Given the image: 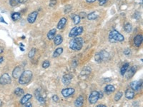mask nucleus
<instances>
[{
	"label": "nucleus",
	"instance_id": "obj_17",
	"mask_svg": "<svg viewBox=\"0 0 143 107\" xmlns=\"http://www.w3.org/2000/svg\"><path fill=\"white\" fill-rule=\"evenodd\" d=\"M32 98V95L30 94H27L25 95H24V96L21 98L20 99V104L21 105H24V104H26L27 101H29V100L30 99Z\"/></svg>",
	"mask_w": 143,
	"mask_h": 107
},
{
	"label": "nucleus",
	"instance_id": "obj_11",
	"mask_svg": "<svg viewBox=\"0 0 143 107\" xmlns=\"http://www.w3.org/2000/svg\"><path fill=\"white\" fill-rule=\"evenodd\" d=\"M38 16V12L37 11L32 12V13H30L27 17V21L29 24H33L35 22V21L37 18Z\"/></svg>",
	"mask_w": 143,
	"mask_h": 107
},
{
	"label": "nucleus",
	"instance_id": "obj_8",
	"mask_svg": "<svg viewBox=\"0 0 143 107\" xmlns=\"http://www.w3.org/2000/svg\"><path fill=\"white\" fill-rule=\"evenodd\" d=\"M75 92V90L73 89V88H66V89H63L61 91V95H62L64 97H65V98H67V97H69L70 96L73 95Z\"/></svg>",
	"mask_w": 143,
	"mask_h": 107
},
{
	"label": "nucleus",
	"instance_id": "obj_1",
	"mask_svg": "<svg viewBox=\"0 0 143 107\" xmlns=\"http://www.w3.org/2000/svg\"><path fill=\"white\" fill-rule=\"evenodd\" d=\"M32 76H33V74L29 70H26L21 72L20 76L19 77V84L21 85L27 84L31 81Z\"/></svg>",
	"mask_w": 143,
	"mask_h": 107
},
{
	"label": "nucleus",
	"instance_id": "obj_39",
	"mask_svg": "<svg viewBox=\"0 0 143 107\" xmlns=\"http://www.w3.org/2000/svg\"><path fill=\"white\" fill-rule=\"evenodd\" d=\"M99 1V4L100 5V6H103V5H104L107 2V1L108 0H98Z\"/></svg>",
	"mask_w": 143,
	"mask_h": 107
},
{
	"label": "nucleus",
	"instance_id": "obj_32",
	"mask_svg": "<svg viewBox=\"0 0 143 107\" xmlns=\"http://www.w3.org/2000/svg\"><path fill=\"white\" fill-rule=\"evenodd\" d=\"M123 95V92H121V91L117 92V93L115 95V97H114V99H115V101H118L120 100V99L122 98Z\"/></svg>",
	"mask_w": 143,
	"mask_h": 107
},
{
	"label": "nucleus",
	"instance_id": "obj_40",
	"mask_svg": "<svg viewBox=\"0 0 143 107\" xmlns=\"http://www.w3.org/2000/svg\"><path fill=\"white\" fill-rule=\"evenodd\" d=\"M87 14L85 13V12H80V14H79L80 19H81V18H82V19H84V18L87 17Z\"/></svg>",
	"mask_w": 143,
	"mask_h": 107
},
{
	"label": "nucleus",
	"instance_id": "obj_27",
	"mask_svg": "<svg viewBox=\"0 0 143 107\" xmlns=\"http://www.w3.org/2000/svg\"><path fill=\"white\" fill-rule=\"evenodd\" d=\"M71 18H72V19L74 21V24L75 25L78 24L80 22V17L77 14H72V16H71Z\"/></svg>",
	"mask_w": 143,
	"mask_h": 107
},
{
	"label": "nucleus",
	"instance_id": "obj_42",
	"mask_svg": "<svg viewBox=\"0 0 143 107\" xmlns=\"http://www.w3.org/2000/svg\"><path fill=\"white\" fill-rule=\"evenodd\" d=\"M20 49L21 52H24V45L22 44V43H20Z\"/></svg>",
	"mask_w": 143,
	"mask_h": 107
},
{
	"label": "nucleus",
	"instance_id": "obj_35",
	"mask_svg": "<svg viewBox=\"0 0 143 107\" xmlns=\"http://www.w3.org/2000/svg\"><path fill=\"white\" fill-rule=\"evenodd\" d=\"M72 7H71L70 5H67V6H66V7H65V9H64V13L68 14L69 12H70L72 11Z\"/></svg>",
	"mask_w": 143,
	"mask_h": 107
},
{
	"label": "nucleus",
	"instance_id": "obj_10",
	"mask_svg": "<svg viewBox=\"0 0 143 107\" xmlns=\"http://www.w3.org/2000/svg\"><path fill=\"white\" fill-rule=\"evenodd\" d=\"M137 71V67L135 66H133V67H130L129 68V69L128 70H127V71H126V73L124 74H126L125 75V76H126V78L127 79H131L135 74V72H136Z\"/></svg>",
	"mask_w": 143,
	"mask_h": 107
},
{
	"label": "nucleus",
	"instance_id": "obj_2",
	"mask_svg": "<svg viewBox=\"0 0 143 107\" xmlns=\"http://www.w3.org/2000/svg\"><path fill=\"white\" fill-rule=\"evenodd\" d=\"M84 41L81 37H75L69 42V49L74 51H80L82 49Z\"/></svg>",
	"mask_w": 143,
	"mask_h": 107
},
{
	"label": "nucleus",
	"instance_id": "obj_6",
	"mask_svg": "<svg viewBox=\"0 0 143 107\" xmlns=\"http://www.w3.org/2000/svg\"><path fill=\"white\" fill-rule=\"evenodd\" d=\"M100 99V94L99 92L97 91H92L90 94H89V102L91 104H95L97 102V101L99 100Z\"/></svg>",
	"mask_w": 143,
	"mask_h": 107
},
{
	"label": "nucleus",
	"instance_id": "obj_15",
	"mask_svg": "<svg viewBox=\"0 0 143 107\" xmlns=\"http://www.w3.org/2000/svg\"><path fill=\"white\" fill-rule=\"evenodd\" d=\"M21 74V67L20 66H17V67L14 68L12 72V76L14 79H18L20 76Z\"/></svg>",
	"mask_w": 143,
	"mask_h": 107
},
{
	"label": "nucleus",
	"instance_id": "obj_29",
	"mask_svg": "<svg viewBox=\"0 0 143 107\" xmlns=\"http://www.w3.org/2000/svg\"><path fill=\"white\" fill-rule=\"evenodd\" d=\"M24 94V90L21 88H17L14 90V94L17 95V96H21Z\"/></svg>",
	"mask_w": 143,
	"mask_h": 107
},
{
	"label": "nucleus",
	"instance_id": "obj_18",
	"mask_svg": "<svg viewBox=\"0 0 143 107\" xmlns=\"http://www.w3.org/2000/svg\"><path fill=\"white\" fill-rule=\"evenodd\" d=\"M35 97L36 99H37V101L41 103V104H43L45 102V100H44V98H43V96H41V94H40V89H37V91H35Z\"/></svg>",
	"mask_w": 143,
	"mask_h": 107
},
{
	"label": "nucleus",
	"instance_id": "obj_24",
	"mask_svg": "<svg viewBox=\"0 0 143 107\" xmlns=\"http://www.w3.org/2000/svg\"><path fill=\"white\" fill-rule=\"evenodd\" d=\"M104 91L107 93V94H110V93H112L115 91V87H114L113 85H107L105 88H104Z\"/></svg>",
	"mask_w": 143,
	"mask_h": 107
},
{
	"label": "nucleus",
	"instance_id": "obj_36",
	"mask_svg": "<svg viewBox=\"0 0 143 107\" xmlns=\"http://www.w3.org/2000/svg\"><path fill=\"white\" fill-rule=\"evenodd\" d=\"M123 53L124 55H126V56H129L131 54V50L129 49H125L124 50V52H123Z\"/></svg>",
	"mask_w": 143,
	"mask_h": 107
},
{
	"label": "nucleus",
	"instance_id": "obj_5",
	"mask_svg": "<svg viewBox=\"0 0 143 107\" xmlns=\"http://www.w3.org/2000/svg\"><path fill=\"white\" fill-rule=\"evenodd\" d=\"M84 32V29L82 27H75L72 28L69 33V36L74 38V37H77L80 35H81Z\"/></svg>",
	"mask_w": 143,
	"mask_h": 107
},
{
	"label": "nucleus",
	"instance_id": "obj_16",
	"mask_svg": "<svg viewBox=\"0 0 143 107\" xmlns=\"http://www.w3.org/2000/svg\"><path fill=\"white\" fill-rule=\"evenodd\" d=\"M91 72V69L89 67H85L82 71H81V74H80V76H82V78L83 77H87L89 74Z\"/></svg>",
	"mask_w": 143,
	"mask_h": 107
},
{
	"label": "nucleus",
	"instance_id": "obj_21",
	"mask_svg": "<svg viewBox=\"0 0 143 107\" xmlns=\"http://www.w3.org/2000/svg\"><path fill=\"white\" fill-rule=\"evenodd\" d=\"M54 39V43H55V45L58 46V45H60L62 41H63V38L60 34H58L57 36H55V38L53 39Z\"/></svg>",
	"mask_w": 143,
	"mask_h": 107
},
{
	"label": "nucleus",
	"instance_id": "obj_22",
	"mask_svg": "<svg viewBox=\"0 0 143 107\" xmlns=\"http://www.w3.org/2000/svg\"><path fill=\"white\" fill-rule=\"evenodd\" d=\"M57 33V29H52L51 30L49 31V32L47 33V39L49 40H52L55 38V35Z\"/></svg>",
	"mask_w": 143,
	"mask_h": 107
},
{
	"label": "nucleus",
	"instance_id": "obj_9",
	"mask_svg": "<svg viewBox=\"0 0 143 107\" xmlns=\"http://www.w3.org/2000/svg\"><path fill=\"white\" fill-rule=\"evenodd\" d=\"M143 85V81H132L130 83V87L134 90V91H138L140 89V88L142 87Z\"/></svg>",
	"mask_w": 143,
	"mask_h": 107
},
{
	"label": "nucleus",
	"instance_id": "obj_33",
	"mask_svg": "<svg viewBox=\"0 0 143 107\" xmlns=\"http://www.w3.org/2000/svg\"><path fill=\"white\" fill-rule=\"evenodd\" d=\"M20 4V1L19 0H9V4L12 7H14L17 6V4Z\"/></svg>",
	"mask_w": 143,
	"mask_h": 107
},
{
	"label": "nucleus",
	"instance_id": "obj_23",
	"mask_svg": "<svg viewBox=\"0 0 143 107\" xmlns=\"http://www.w3.org/2000/svg\"><path fill=\"white\" fill-rule=\"evenodd\" d=\"M62 52H63V48L59 47V48L56 49L55 51L54 52V53H53V56H52L53 58H57V57L60 56L62 54Z\"/></svg>",
	"mask_w": 143,
	"mask_h": 107
},
{
	"label": "nucleus",
	"instance_id": "obj_38",
	"mask_svg": "<svg viewBox=\"0 0 143 107\" xmlns=\"http://www.w3.org/2000/svg\"><path fill=\"white\" fill-rule=\"evenodd\" d=\"M57 4V0H50V3H49V6L51 7H55Z\"/></svg>",
	"mask_w": 143,
	"mask_h": 107
},
{
	"label": "nucleus",
	"instance_id": "obj_14",
	"mask_svg": "<svg viewBox=\"0 0 143 107\" xmlns=\"http://www.w3.org/2000/svg\"><path fill=\"white\" fill-rule=\"evenodd\" d=\"M143 40V35H141V34L137 35L135 37V39H134V44H135V46H136L137 47H140L141 44H142Z\"/></svg>",
	"mask_w": 143,
	"mask_h": 107
},
{
	"label": "nucleus",
	"instance_id": "obj_37",
	"mask_svg": "<svg viewBox=\"0 0 143 107\" xmlns=\"http://www.w3.org/2000/svg\"><path fill=\"white\" fill-rule=\"evenodd\" d=\"M52 99L53 101H55V102H58L59 101V97H58V96L57 95H53L52 96Z\"/></svg>",
	"mask_w": 143,
	"mask_h": 107
},
{
	"label": "nucleus",
	"instance_id": "obj_7",
	"mask_svg": "<svg viewBox=\"0 0 143 107\" xmlns=\"http://www.w3.org/2000/svg\"><path fill=\"white\" fill-rule=\"evenodd\" d=\"M12 82V79L9 76V75L7 73L4 74L1 76L0 77V84L1 85H6V84H9Z\"/></svg>",
	"mask_w": 143,
	"mask_h": 107
},
{
	"label": "nucleus",
	"instance_id": "obj_43",
	"mask_svg": "<svg viewBox=\"0 0 143 107\" xmlns=\"http://www.w3.org/2000/svg\"><path fill=\"white\" fill-rule=\"evenodd\" d=\"M97 0H86V1L88 2V3H93V2H95Z\"/></svg>",
	"mask_w": 143,
	"mask_h": 107
},
{
	"label": "nucleus",
	"instance_id": "obj_4",
	"mask_svg": "<svg viewBox=\"0 0 143 107\" xmlns=\"http://www.w3.org/2000/svg\"><path fill=\"white\" fill-rule=\"evenodd\" d=\"M109 53L104 50H102L101 52H100L99 53H97L95 56V60L97 62V63H100L104 61L107 60L109 59Z\"/></svg>",
	"mask_w": 143,
	"mask_h": 107
},
{
	"label": "nucleus",
	"instance_id": "obj_46",
	"mask_svg": "<svg viewBox=\"0 0 143 107\" xmlns=\"http://www.w3.org/2000/svg\"><path fill=\"white\" fill-rule=\"evenodd\" d=\"M3 51H4V49L2 48V47H0V54H1L3 52Z\"/></svg>",
	"mask_w": 143,
	"mask_h": 107
},
{
	"label": "nucleus",
	"instance_id": "obj_12",
	"mask_svg": "<svg viewBox=\"0 0 143 107\" xmlns=\"http://www.w3.org/2000/svg\"><path fill=\"white\" fill-rule=\"evenodd\" d=\"M72 80V76L71 74H67L63 76L61 81L64 85H69Z\"/></svg>",
	"mask_w": 143,
	"mask_h": 107
},
{
	"label": "nucleus",
	"instance_id": "obj_31",
	"mask_svg": "<svg viewBox=\"0 0 143 107\" xmlns=\"http://www.w3.org/2000/svg\"><path fill=\"white\" fill-rule=\"evenodd\" d=\"M36 52H37L36 49H35V48H32V49L29 52V53H28V57H29V59H32L34 56L35 54H36Z\"/></svg>",
	"mask_w": 143,
	"mask_h": 107
},
{
	"label": "nucleus",
	"instance_id": "obj_30",
	"mask_svg": "<svg viewBox=\"0 0 143 107\" xmlns=\"http://www.w3.org/2000/svg\"><path fill=\"white\" fill-rule=\"evenodd\" d=\"M21 14L19 12H14L12 14V19L13 21H18L20 19Z\"/></svg>",
	"mask_w": 143,
	"mask_h": 107
},
{
	"label": "nucleus",
	"instance_id": "obj_34",
	"mask_svg": "<svg viewBox=\"0 0 143 107\" xmlns=\"http://www.w3.org/2000/svg\"><path fill=\"white\" fill-rule=\"evenodd\" d=\"M49 66H50V62L48 60H45L42 63V68L44 69H47Z\"/></svg>",
	"mask_w": 143,
	"mask_h": 107
},
{
	"label": "nucleus",
	"instance_id": "obj_44",
	"mask_svg": "<svg viewBox=\"0 0 143 107\" xmlns=\"http://www.w3.org/2000/svg\"><path fill=\"white\" fill-rule=\"evenodd\" d=\"M20 1V4H24L25 3L27 0H19Z\"/></svg>",
	"mask_w": 143,
	"mask_h": 107
},
{
	"label": "nucleus",
	"instance_id": "obj_20",
	"mask_svg": "<svg viewBox=\"0 0 143 107\" xmlns=\"http://www.w3.org/2000/svg\"><path fill=\"white\" fill-rule=\"evenodd\" d=\"M67 19L66 18H64V17H62L61 19L59 21V23H58V24H57V28L58 29H62L64 27H65V25H66V24H67Z\"/></svg>",
	"mask_w": 143,
	"mask_h": 107
},
{
	"label": "nucleus",
	"instance_id": "obj_26",
	"mask_svg": "<svg viewBox=\"0 0 143 107\" xmlns=\"http://www.w3.org/2000/svg\"><path fill=\"white\" fill-rule=\"evenodd\" d=\"M129 63H125L124 64H123V66L122 67V68H121V70H120V74H121L122 76H124V74L126 73L127 70L128 68H129Z\"/></svg>",
	"mask_w": 143,
	"mask_h": 107
},
{
	"label": "nucleus",
	"instance_id": "obj_13",
	"mask_svg": "<svg viewBox=\"0 0 143 107\" xmlns=\"http://www.w3.org/2000/svg\"><path fill=\"white\" fill-rule=\"evenodd\" d=\"M125 97L127 99H132L135 96V91L132 89H128L125 91Z\"/></svg>",
	"mask_w": 143,
	"mask_h": 107
},
{
	"label": "nucleus",
	"instance_id": "obj_45",
	"mask_svg": "<svg viewBox=\"0 0 143 107\" xmlns=\"http://www.w3.org/2000/svg\"><path fill=\"white\" fill-rule=\"evenodd\" d=\"M97 107H107L106 105H104V104H99V105H97Z\"/></svg>",
	"mask_w": 143,
	"mask_h": 107
},
{
	"label": "nucleus",
	"instance_id": "obj_25",
	"mask_svg": "<svg viewBox=\"0 0 143 107\" xmlns=\"http://www.w3.org/2000/svg\"><path fill=\"white\" fill-rule=\"evenodd\" d=\"M87 19H88L89 20H95V19H97L98 18V14L96 12H91V13L87 14Z\"/></svg>",
	"mask_w": 143,
	"mask_h": 107
},
{
	"label": "nucleus",
	"instance_id": "obj_19",
	"mask_svg": "<svg viewBox=\"0 0 143 107\" xmlns=\"http://www.w3.org/2000/svg\"><path fill=\"white\" fill-rule=\"evenodd\" d=\"M84 104V97L82 96H80L79 97H77L75 101V107H82Z\"/></svg>",
	"mask_w": 143,
	"mask_h": 107
},
{
	"label": "nucleus",
	"instance_id": "obj_3",
	"mask_svg": "<svg viewBox=\"0 0 143 107\" xmlns=\"http://www.w3.org/2000/svg\"><path fill=\"white\" fill-rule=\"evenodd\" d=\"M124 40V37L123 34L117 32V30H112L109 33V41L111 43L122 42Z\"/></svg>",
	"mask_w": 143,
	"mask_h": 107
},
{
	"label": "nucleus",
	"instance_id": "obj_41",
	"mask_svg": "<svg viewBox=\"0 0 143 107\" xmlns=\"http://www.w3.org/2000/svg\"><path fill=\"white\" fill-rule=\"evenodd\" d=\"M24 106H25L26 107H32V104L31 102H29V101H27V102L26 104H24Z\"/></svg>",
	"mask_w": 143,
	"mask_h": 107
},
{
	"label": "nucleus",
	"instance_id": "obj_47",
	"mask_svg": "<svg viewBox=\"0 0 143 107\" xmlns=\"http://www.w3.org/2000/svg\"><path fill=\"white\" fill-rule=\"evenodd\" d=\"M4 61V59H3L2 57H1V58H0V64L2 63V61Z\"/></svg>",
	"mask_w": 143,
	"mask_h": 107
},
{
	"label": "nucleus",
	"instance_id": "obj_28",
	"mask_svg": "<svg viewBox=\"0 0 143 107\" xmlns=\"http://www.w3.org/2000/svg\"><path fill=\"white\" fill-rule=\"evenodd\" d=\"M124 31L127 32V33H130L132 32V24L127 22L124 24Z\"/></svg>",
	"mask_w": 143,
	"mask_h": 107
}]
</instances>
